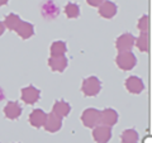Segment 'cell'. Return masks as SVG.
Returning <instances> with one entry per match:
<instances>
[{"mask_svg": "<svg viewBox=\"0 0 152 143\" xmlns=\"http://www.w3.org/2000/svg\"><path fill=\"white\" fill-rule=\"evenodd\" d=\"M81 91L85 96L88 98H94L99 95L102 91V82L96 76H89V77L83 80L81 84Z\"/></svg>", "mask_w": 152, "mask_h": 143, "instance_id": "6da1fadb", "label": "cell"}, {"mask_svg": "<svg viewBox=\"0 0 152 143\" xmlns=\"http://www.w3.org/2000/svg\"><path fill=\"white\" fill-rule=\"evenodd\" d=\"M117 66L123 71H131L136 67L137 65V57L132 51L128 52H119L115 57Z\"/></svg>", "mask_w": 152, "mask_h": 143, "instance_id": "7a4b0ae2", "label": "cell"}, {"mask_svg": "<svg viewBox=\"0 0 152 143\" xmlns=\"http://www.w3.org/2000/svg\"><path fill=\"white\" fill-rule=\"evenodd\" d=\"M81 122L86 128H95L100 124V110L95 108L85 109L81 114Z\"/></svg>", "mask_w": 152, "mask_h": 143, "instance_id": "3957f363", "label": "cell"}, {"mask_svg": "<svg viewBox=\"0 0 152 143\" xmlns=\"http://www.w3.org/2000/svg\"><path fill=\"white\" fill-rule=\"evenodd\" d=\"M136 37L132 33H123L115 39V48L118 52H128L132 51L134 46Z\"/></svg>", "mask_w": 152, "mask_h": 143, "instance_id": "277c9868", "label": "cell"}, {"mask_svg": "<svg viewBox=\"0 0 152 143\" xmlns=\"http://www.w3.org/2000/svg\"><path fill=\"white\" fill-rule=\"evenodd\" d=\"M22 93V100L28 105H33L36 104L41 98V90H38L33 85H28V86L23 88L20 90Z\"/></svg>", "mask_w": 152, "mask_h": 143, "instance_id": "5b68a950", "label": "cell"}, {"mask_svg": "<svg viewBox=\"0 0 152 143\" xmlns=\"http://www.w3.org/2000/svg\"><path fill=\"white\" fill-rule=\"evenodd\" d=\"M93 138L96 143H108L112 138V128L99 124L93 128Z\"/></svg>", "mask_w": 152, "mask_h": 143, "instance_id": "8992f818", "label": "cell"}, {"mask_svg": "<svg viewBox=\"0 0 152 143\" xmlns=\"http://www.w3.org/2000/svg\"><path fill=\"white\" fill-rule=\"evenodd\" d=\"M118 12V7L115 3H113L112 0H105L102 5L98 7V13L99 15L104 19H112L115 17Z\"/></svg>", "mask_w": 152, "mask_h": 143, "instance_id": "52a82bcc", "label": "cell"}, {"mask_svg": "<svg viewBox=\"0 0 152 143\" xmlns=\"http://www.w3.org/2000/svg\"><path fill=\"white\" fill-rule=\"evenodd\" d=\"M118 122V113L115 109L105 108L100 112V124L105 127H113Z\"/></svg>", "mask_w": 152, "mask_h": 143, "instance_id": "ba28073f", "label": "cell"}, {"mask_svg": "<svg viewBox=\"0 0 152 143\" xmlns=\"http://www.w3.org/2000/svg\"><path fill=\"white\" fill-rule=\"evenodd\" d=\"M124 85H126V89L131 94H141L145 90L143 80L138 77V76H129V77L126 80Z\"/></svg>", "mask_w": 152, "mask_h": 143, "instance_id": "9c48e42d", "label": "cell"}, {"mask_svg": "<svg viewBox=\"0 0 152 143\" xmlns=\"http://www.w3.org/2000/svg\"><path fill=\"white\" fill-rule=\"evenodd\" d=\"M4 115L7 119H10V120H15L19 117L22 115L23 109L20 107V104L18 101H9L5 107H4Z\"/></svg>", "mask_w": 152, "mask_h": 143, "instance_id": "30bf717a", "label": "cell"}, {"mask_svg": "<svg viewBox=\"0 0 152 143\" xmlns=\"http://www.w3.org/2000/svg\"><path fill=\"white\" fill-rule=\"evenodd\" d=\"M43 128L48 132V133H56L58 132L61 128H62V119L56 117L55 114H47V118H46V122L43 124Z\"/></svg>", "mask_w": 152, "mask_h": 143, "instance_id": "8fae6325", "label": "cell"}, {"mask_svg": "<svg viewBox=\"0 0 152 143\" xmlns=\"http://www.w3.org/2000/svg\"><path fill=\"white\" fill-rule=\"evenodd\" d=\"M46 118H47V113H45V110H42L41 108H37V109H33V112L29 114V124L34 128H41L43 127L45 122H46Z\"/></svg>", "mask_w": 152, "mask_h": 143, "instance_id": "7c38bea8", "label": "cell"}, {"mask_svg": "<svg viewBox=\"0 0 152 143\" xmlns=\"http://www.w3.org/2000/svg\"><path fill=\"white\" fill-rule=\"evenodd\" d=\"M15 32L22 39H29V38L33 37V34H34V26L29 22L20 20V23H19L15 28Z\"/></svg>", "mask_w": 152, "mask_h": 143, "instance_id": "4fadbf2b", "label": "cell"}, {"mask_svg": "<svg viewBox=\"0 0 152 143\" xmlns=\"http://www.w3.org/2000/svg\"><path fill=\"white\" fill-rule=\"evenodd\" d=\"M69 65V60L66 56H58V57H50L48 58V66L55 72H64Z\"/></svg>", "mask_w": 152, "mask_h": 143, "instance_id": "5bb4252c", "label": "cell"}, {"mask_svg": "<svg viewBox=\"0 0 152 143\" xmlns=\"http://www.w3.org/2000/svg\"><path fill=\"white\" fill-rule=\"evenodd\" d=\"M70 112H71V105L67 101H65V100H57L53 104V108H52V114H55L56 117H58L61 119L67 117Z\"/></svg>", "mask_w": 152, "mask_h": 143, "instance_id": "9a60e30c", "label": "cell"}, {"mask_svg": "<svg viewBox=\"0 0 152 143\" xmlns=\"http://www.w3.org/2000/svg\"><path fill=\"white\" fill-rule=\"evenodd\" d=\"M66 52H67V46L64 41H55L50 47V57L65 56Z\"/></svg>", "mask_w": 152, "mask_h": 143, "instance_id": "2e32d148", "label": "cell"}, {"mask_svg": "<svg viewBox=\"0 0 152 143\" xmlns=\"http://www.w3.org/2000/svg\"><path fill=\"white\" fill-rule=\"evenodd\" d=\"M64 13L66 14V17H67L69 19H76V18L80 17V13H81V10H80L79 4L70 1V3H67L65 5Z\"/></svg>", "mask_w": 152, "mask_h": 143, "instance_id": "e0dca14e", "label": "cell"}, {"mask_svg": "<svg viewBox=\"0 0 152 143\" xmlns=\"http://www.w3.org/2000/svg\"><path fill=\"white\" fill-rule=\"evenodd\" d=\"M138 139H140L138 133H137L136 129H133V128L126 129L121 136L122 143H138Z\"/></svg>", "mask_w": 152, "mask_h": 143, "instance_id": "ac0fdd59", "label": "cell"}, {"mask_svg": "<svg viewBox=\"0 0 152 143\" xmlns=\"http://www.w3.org/2000/svg\"><path fill=\"white\" fill-rule=\"evenodd\" d=\"M134 46H137L141 52H147L150 47V39H148V33H140V36L136 38Z\"/></svg>", "mask_w": 152, "mask_h": 143, "instance_id": "d6986e66", "label": "cell"}, {"mask_svg": "<svg viewBox=\"0 0 152 143\" xmlns=\"http://www.w3.org/2000/svg\"><path fill=\"white\" fill-rule=\"evenodd\" d=\"M22 19L19 18V15H17L15 13H10L8 14V15L5 17V19H4V26H5V28H8V29L10 31H15L17 26L20 23Z\"/></svg>", "mask_w": 152, "mask_h": 143, "instance_id": "ffe728a7", "label": "cell"}, {"mask_svg": "<svg viewBox=\"0 0 152 143\" xmlns=\"http://www.w3.org/2000/svg\"><path fill=\"white\" fill-rule=\"evenodd\" d=\"M137 28L141 31V33H148V28H150V18L147 14H143L137 23Z\"/></svg>", "mask_w": 152, "mask_h": 143, "instance_id": "44dd1931", "label": "cell"}, {"mask_svg": "<svg viewBox=\"0 0 152 143\" xmlns=\"http://www.w3.org/2000/svg\"><path fill=\"white\" fill-rule=\"evenodd\" d=\"M105 1V0H86L88 5L90 7H94V8H98L99 5H102V4Z\"/></svg>", "mask_w": 152, "mask_h": 143, "instance_id": "7402d4cb", "label": "cell"}, {"mask_svg": "<svg viewBox=\"0 0 152 143\" xmlns=\"http://www.w3.org/2000/svg\"><path fill=\"white\" fill-rule=\"evenodd\" d=\"M4 32H5V26H4L3 22H0V36H3Z\"/></svg>", "mask_w": 152, "mask_h": 143, "instance_id": "603a6c76", "label": "cell"}, {"mask_svg": "<svg viewBox=\"0 0 152 143\" xmlns=\"http://www.w3.org/2000/svg\"><path fill=\"white\" fill-rule=\"evenodd\" d=\"M8 1H9V0H0V8L4 7V5H7Z\"/></svg>", "mask_w": 152, "mask_h": 143, "instance_id": "cb8c5ba5", "label": "cell"}]
</instances>
